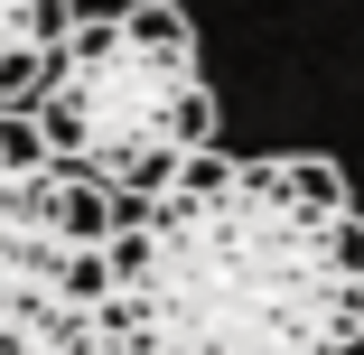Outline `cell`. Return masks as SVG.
Wrapping results in <instances>:
<instances>
[{
    "mask_svg": "<svg viewBox=\"0 0 364 355\" xmlns=\"http://www.w3.org/2000/svg\"><path fill=\"white\" fill-rule=\"evenodd\" d=\"M112 355H364V206L318 150H205L112 206Z\"/></svg>",
    "mask_w": 364,
    "mask_h": 355,
    "instance_id": "obj_1",
    "label": "cell"
},
{
    "mask_svg": "<svg viewBox=\"0 0 364 355\" xmlns=\"http://www.w3.org/2000/svg\"><path fill=\"white\" fill-rule=\"evenodd\" d=\"M28 131L103 206L168 187L215 150V85H205L196 19L178 0H122V10L75 19L28 94Z\"/></svg>",
    "mask_w": 364,
    "mask_h": 355,
    "instance_id": "obj_2",
    "label": "cell"
},
{
    "mask_svg": "<svg viewBox=\"0 0 364 355\" xmlns=\"http://www.w3.org/2000/svg\"><path fill=\"white\" fill-rule=\"evenodd\" d=\"M103 243L112 206L0 103V355H112Z\"/></svg>",
    "mask_w": 364,
    "mask_h": 355,
    "instance_id": "obj_3",
    "label": "cell"
},
{
    "mask_svg": "<svg viewBox=\"0 0 364 355\" xmlns=\"http://www.w3.org/2000/svg\"><path fill=\"white\" fill-rule=\"evenodd\" d=\"M75 19H85L75 0H0V103L10 112H28L38 75L56 65V47H65Z\"/></svg>",
    "mask_w": 364,
    "mask_h": 355,
    "instance_id": "obj_4",
    "label": "cell"
}]
</instances>
